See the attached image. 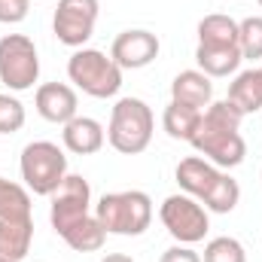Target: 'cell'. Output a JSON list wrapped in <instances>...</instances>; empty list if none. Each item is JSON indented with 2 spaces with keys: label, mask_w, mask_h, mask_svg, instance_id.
<instances>
[{
  "label": "cell",
  "mask_w": 262,
  "mask_h": 262,
  "mask_svg": "<svg viewBox=\"0 0 262 262\" xmlns=\"http://www.w3.org/2000/svg\"><path fill=\"white\" fill-rule=\"evenodd\" d=\"M220 174L223 171L216 165H210L207 159H201V156H186L177 165V183H180V189L186 195L198 198V201L213 189V183L220 180Z\"/></svg>",
  "instance_id": "4fadbf2b"
},
{
  "label": "cell",
  "mask_w": 262,
  "mask_h": 262,
  "mask_svg": "<svg viewBox=\"0 0 262 262\" xmlns=\"http://www.w3.org/2000/svg\"><path fill=\"white\" fill-rule=\"evenodd\" d=\"M238 201H241V186H238V180L229 177V174H220V180L213 183V189L201 198V204H204L210 213H232V210L238 207Z\"/></svg>",
  "instance_id": "7402d4cb"
},
{
  "label": "cell",
  "mask_w": 262,
  "mask_h": 262,
  "mask_svg": "<svg viewBox=\"0 0 262 262\" xmlns=\"http://www.w3.org/2000/svg\"><path fill=\"white\" fill-rule=\"evenodd\" d=\"M34 220H0V259L21 262L31 253Z\"/></svg>",
  "instance_id": "9a60e30c"
},
{
  "label": "cell",
  "mask_w": 262,
  "mask_h": 262,
  "mask_svg": "<svg viewBox=\"0 0 262 262\" xmlns=\"http://www.w3.org/2000/svg\"><path fill=\"white\" fill-rule=\"evenodd\" d=\"M159 220L177 244H198V241H204V235L210 229L207 207L186 192L165 198L159 207Z\"/></svg>",
  "instance_id": "52a82bcc"
},
{
  "label": "cell",
  "mask_w": 262,
  "mask_h": 262,
  "mask_svg": "<svg viewBox=\"0 0 262 262\" xmlns=\"http://www.w3.org/2000/svg\"><path fill=\"white\" fill-rule=\"evenodd\" d=\"M201 262H247V253H244V244L238 238L223 235V238L207 241Z\"/></svg>",
  "instance_id": "cb8c5ba5"
},
{
  "label": "cell",
  "mask_w": 262,
  "mask_h": 262,
  "mask_svg": "<svg viewBox=\"0 0 262 262\" xmlns=\"http://www.w3.org/2000/svg\"><path fill=\"white\" fill-rule=\"evenodd\" d=\"M61 140L73 156H92L104 146V125L92 116H76L64 125Z\"/></svg>",
  "instance_id": "5bb4252c"
},
{
  "label": "cell",
  "mask_w": 262,
  "mask_h": 262,
  "mask_svg": "<svg viewBox=\"0 0 262 262\" xmlns=\"http://www.w3.org/2000/svg\"><path fill=\"white\" fill-rule=\"evenodd\" d=\"M31 0H0V25H18L28 18Z\"/></svg>",
  "instance_id": "484cf974"
},
{
  "label": "cell",
  "mask_w": 262,
  "mask_h": 262,
  "mask_svg": "<svg viewBox=\"0 0 262 262\" xmlns=\"http://www.w3.org/2000/svg\"><path fill=\"white\" fill-rule=\"evenodd\" d=\"M238 46L241 58H262V15H247L244 21H238Z\"/></svg>",
  "instance_id": "603a6c76"
},
{
  "label": "cell",
  "mask_w": 262,
  "mask_h": 262,
  "mask_svg": "<svg viewBox=\"0 0 262 262\" xmlns=\"http://www.w3.org/2000/svg\"><path fill=\"white\" fill-rule=\"evenodd\" d=\"M110 58L122 70H140L159 58V37L143 31V28L122 31L110 46Z\"/></svg>",
  "instance_id": "30bf717a"
},
{
  "label": "cell",
  "mask_w": 262,
  "mask_h": 262,
  "mask_svg": "<svg viewBox=\"0 0 262 262\" xmlns=\"http://www.w3.org/2000/svg\"><path fill=\"white\" fill-rule=\"evenodd\" d=\"M52 207H49V220H52V229L58 235H64L67 229L79 220H85L92 210V189H89V180H82L79 174H67L61 180V186L52 192Z\"/></svg>",
  "instance_id": "9c48e42d"
},
{
  "label": "cell",
  "mask_w": 262,
  "mask_h": 262,
  "mask_svg": "<svg viewBox=\"0 0 262 262\" xmlns=\"http://www.w3.org/2000/svg\"><path fill=\"white\" fill-rule=\"evenodd\" d=\"M67 177V156L52 140H34L21 149V180L34 195H52Z\"/></svg>",
  "instance_id": "5b68a950"
},
{
  "label": "cell",
  "mask_w": 262,
  "mask_h": 262,
  "mask_svg": "<svg viewBox=\"0 0 262 262\" xmlns=\"http://www.w3.org/2000/svg\"><path fill=\"white\" fill-rule=\"evenodd\" d=\"M156 131V116L149 110L146 101L140 98H119L113 113H110V125H107V140L116 152L122 156H137L149 146Z\"/></svg>",
  "instance_id": "7a4b0ae2"
},
{
  "label": "cell",
  "mask_w": 262,
  "mask_h": 262,
  "mask_svg": "<svg viewBox=\"0 0 262 262\" xmlns=\"http://www.w3.org/2000/svg\"><path fill=\"white\" fill-rule=\"evenodd\" d=\"M0 262H9V259H0Z\"/></svg>",
  "instance_id": "f546056e"
},
{
  "label": "cell",
  "mask_w": 262,
  "mask_h": 262,
  "mask_svg": "<svg viewBox=\"0 0 262 262\" xmlns=\"http://www.w3.org/2000/svg\"><path fill=\"white\" fill-rule=\"evenodd\" d=\"M40 76V55L31 37L25 34H6L0 37V82L12 92L34 89Z\"/></svg>",
  "instance_id": "8992f818"
},
{
  "label": "cell",
  "mask_w": 262,
  "mask_h": 262,
  "mask_svg": "<svg viewBox=\"0 0 262 262\" xmlns=\"http://www.w3.org/2000/svg\"><path fill=\"white\" fill-rule=\"evenodd\" d=\"M25 128V104L12 95H0V134H15Z\"/></svg>",
  "instance_id": "d4e9b609"
},
{
  "label": "cell",
  "mask_w": 262,
  "mask_h": 262,
  "mask_svg": "<svg viewBox=\"0 0 262 262\" xmlns=\"http://www.w3.org/2000/svg\"><path fill=\"white\" fill-rule=\"evenodd\" d=\"M198 46H238V21L213 12L198 21Z\"/></svg>",
  "instance_id": "ac0fdd59"
},
{
  "label": "cell",
  "mask_w": 262,
  "mask_h": 262,
  "mask_svg": "<svg viewBox=\"0 0 262 262\" xmlns=\"http://www.w3.org/2000/svg\"><path fill=\"white\" fill-rule=\"evenodd\" d=\"M226 101H229L241 116L262 110V70L259 67H250V70L238 73L235 82L229 85V98H226Z\"/></svg>",
  "instance_id": "2e32d148"
},
{
  "label": "cell",
  "mask_w": 262,
  "mask_h": 262,
  "mask_svg": "<svg viewBox=\"0 0 262 262\" xmlns=\"http://www.w3.org/2000/svg\"><path fill=\"white\" fill-rule=\"evenodd\" d=\"M98 9H101L98 0H58L55 18H52V31L58 43H64L70 49H82L89 37L95 34Z\"/></svg>",
  "instance_id": "ba28073f"
},
{
  "label": "cell",
  "mask_w": 262,
  "mask_h": 262,
  "mask_svg": "<svg viewBox=\"0 0 262 262\" xmlns=\"http://www.w3.org/2000/svg\"><path fill=\"white\" fill-rule=\"evenodd\" d=\"M159 262H201V256H198L189 244H174V247H168V250L162 253Z\"/></svg>",
  "instance_id": "4316f807"
},
{
  "label": "cell",
  "mask_w": 262,
  "mask_h": 262,
  "mask_svg": "<svg viewBox=\"0 0 262 262\" xmlns=\"http://www.w3.org/2000/svg\"><path fill=\"white\" fill-rule=\"evenodd\" d=\"M201 113H204V110H192V107H186V104L171 101V104L165 107L162 125L168 131V137H174V140H192L198 122H201Z\"/></svg>",
  "instance_id": "ffe728a7"
},
{
  "label": "cell",
  "mask_w": 262,
  "mask_h": 262,
  "mask_svg": "<svg viewBox=\"0 0 262 262\" xmlns=\"http://www.w3.org/2000/svg\"><path fill=\"white\" fill-rule=\"evenodd\" d=\"M61 238L67 241V247H73L76 253H95V250H101V247H104V241H107V229L101 226V220H98V216H92V213H89L85 220L73 223Z\"/></svg>",
  "instance_id": "d6986e66"
},
{
  "label": "cell",
  "mask_w": 262,
  "mask_h": 262,
  "mask_svg": "<svg viewBox=\"0 0 262 262\" xmlns=\"http://www.w3.org/2000/svg\"><path fill=\"white\" fill-rule=\"evenodd\" d=\"M259 70H262V67H259Z\"/></svg>",
  "instance_id": "4dcf8cb0"
},
{
  "label": "cell",
  "mask_w": 262,
  "mask_h": 262,
  "mask_svg": "<svg viewBox=\"0 0 262 262\" xmlns=\"http://www.w3.org/2000/svg\"><path fill=\"white\" fill-rule=\"evenodd\" d=\"M195 61H198V70L213 79V76L235 73L244 58H241V46H198Z\"/></svg>",
  "instance_id": "e0dca14e"
},
{
  "label": "cell",
  "mask_w": 262,
  "mask_h": 262,
  "mask_svg": "<svg viewBox=\"0 0 262 262\" xmlns=\"http://www.w3.org/2000/svg\"><path fill=\"white\" fill-rule=\"evenodd\" d=\"M95 216L107 229V235H125L137 238L149 229L152 223V201L140 189H125V192H110L98 201Z\"/></svg>",
  "instance_id": "3957f363"
},
{
  "label": "cell",
  "mask_w": 262,
  "mask_h": 262,
  "mask_svg": "<svg viewBox=\"0 0 262 262\" xmlns=\"http://www.w3.org/2000/svg\"><path fill=\"white\" fill-rule=\"evenodd\" d=\"M67 76L92 98H113L122 89V67L101 49H76L67 61Z\"/></svg>",
  "instance_id": "277c9868"
},
{
  "label": "cell",
  "mask_w": 262,
  "mask_h": 262,
  "mask_svg": "<svg viewBox=\"0 0 262 262\" xmlns=\"http://www.w3.org/2000/svg\"><path fill=\"white\" fill-rule=\"evenodd\" d=\"M101 262H134L131 256H125V253H110V256H104Z\"/></svg>",
  "instance_id": "83f0119b"
},
{
  "label": "cell",
  "mask_w": 262,
  "mask_h": 262,
  "mask_svg": "<svg viewBox=\"0 0 262 262\" xmlns=\"http://www.w3.org/2000/svg\"><path fill=\"white\" fill-rule=\"evenodd\" d=\"M256 3H259V6H262V0H256Z\"/></svg>",
  "instance_id": "f1b7e54d"
},
{
  "label": "cell",
  "mask_w": 262,
  "mask_h": 262,
  "mask_svg": "<svg viewBox=\"0 0 262 262\" xmlns=\"http://www.w3.org/2000/svg\"><path fill=\"white\" fill-rule=\"evenodd\" d=\"M34 104H37V113L46 122H55V125H67L70 119L79 116L76 113L79 110L76 92L67 82H43L34 95Z\"/></svg>",
  "instance_id": "8fae6325"
},
{
  "label": "cell",
  "mask_w": 262,
  "mask_h": 262,
  "mask_svg": "<svg viewBox=\"0 0 262 262\" xmlns=\"http://www.w3.org/2000/svg\"><path fill=\"white\" fill-rule=\"evenodd\" d=\"M171 101L186 104L192 110H207L213 101V82L201 70H180L171 82Z\"/></svg>",
  "instance_id": "7c38bea8"
},
{
  "label": "cell",
  "mask_w": 262,
  "mask_h": 262,
  "mask_svg": "<svg viewBox=\"0 0 262 262\" xmlns=\"http://www.w3.org/2000/svg\"><path fill=\"white\" fill-rule=\"evenodd\" d=\"M241 113L229 104V101H210V107L201 113L195 134H192V146L198 152L216 165V168H238L247 156V143L241 137Z\"/></svg>",
  "instance_id": "6da1fadb"
},
{
  "label": "cell",
  "mask_w": 262,
  "mask_h": 262,
  "mask_svg": "<svg viewBox=\"0 0 262 262\" xmlns=\"http://www.w3.org/2000/svg\"><path fill=\"white\" fill-rule=\"evenodd\" d=\"M0 220H31V192L0 177Z\"/></svg>",
  "instance_id": "44dd1931"
}]
</instances>
